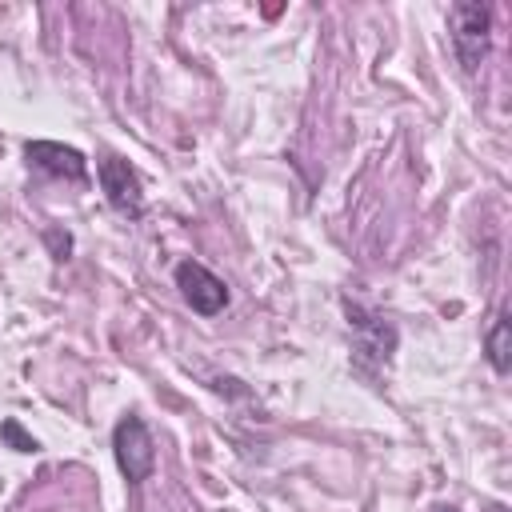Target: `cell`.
Segmentation results:
<instances>
[{"mask_svg": "<svg viewBox=\"0 0 512 512\" xmlns=\"http://www.w3.org/2000/svg\"><path fill=\"white\" fill-rule=\"evenodd\" d=\"M488 40H492V8L476 0L452 4V48L464 72L480 68V60L488 56Z\"/></svg>", "mask_w": 512, "mask_h": 512, "instance_id": "1", "label": "cell"}, {"mask_svg": "<svg viewBox=\"0 0 512 512\" xmlns=\"http://www.w3.org/2000/svg\"><path fill=\"white\" fill-rule=\"evenodd\" d=\"M112 452H116V464L124 472L128 484H140L152 476L156 468V444H152V432L140 416H120L116 428H112Z\"/></svg>", "mask_w": 512, "mask_h": 512, "instance_id": "2", "label": "cell"}, {"mask_svg": "<svg viewBox=\"0 0 512 512\" xmlns=\"http://www.w3.org/2000/svg\"><path fill=\"white\" fill-rule=\"evenodd\" d=\"M176 288H180V296L188 300V308L200 312V316H216V312H224V304H228L224 280H220L216 272H208L204 264H196V260H180V264H176Z\"/></svg>", "mask_w": 512, "mask_h": 512, "instance_id": "3", "label": "cell"}, {"mask_svg": "<svg viewBox=\"0 0 512 512\" xmlns=\"http://www.w3.org/2000/svg\"><path fill=\"white\" fill-rule=\"evenodd\" d=\"M96 176H100V188L108 196V204L124 216H140L144 212V192H140V176L128 168V160L120 156H104L96 164Z\"/></svg>", "mask_w": 512, "mask_h": 512, "instance_id": "4", "label": "cell"}, {"mask_svg": "<svg viewBox=\"0 0 512 512\" xmlns=\"http://www.w3.org/2000/svg\"><path fill=\"white\" fill-rule=\"evenodd\" d=\"M348 324L356 328V360H372V364H388L392 348H396V328L376 316L364 312L360 304H348Z\"/></svg>", "mask_w": 512, "mask_h": 512, "instance_id": "5", "label": "cell"}, {"mask_svg": "<svg viewBox=\"0 0 512 512\" xmlns=\"http://www.w3.org/2000/svg\"><path fill=\"white\" fill-rule=\"evenodd\" d=\"M24 156H28L32 168H40L48 176H64V180H84L88 176L84 152H76L68 144H56V140H28L24 144Z\"/></svg>", "mask_w": 512, "mask_h": 512, "instance_id": "6", "label": "cell"}, {"mask_svg": "<svg viewBox=\"0 0 512 512\" xmlns=\"http://www.w3.org/2000/svg\"><path fill=\"white\" fill-rule=\"evenodd\" d=\"M488 364L496 372L512 368V324H508V312H500L496 324L488 328Z\"/></svg>", "mask_w": 512, "mask_h": 512, "instance_id": "7", "label": "cell"}, {"mask_svg": "<svg viewBox=\"0 0 512 512\" xmlns=\"http://www.w3.org/2000/svg\"><path fill=\"white\" fill-rule=\"evenodd\" d=\"M0 436H4L16 452H36V448H40L36 436H28V432L20 428V420H4V424H0Z\"/></svg>", "mask_w": 512, "mask_h": 512, "instance_id": "8", "label": "cell"}, {"mask_svg": "<svg viewBox=\"0 0 512 512\" xmlns=\"http://www.w3.org/2000/svg\"><path fill=\"white\" fill-rule=\"evenodd\" d=\"M432 512H456V508H448V504H440V508H432Z\"/></svg>", "mask_w": 512, "mask_h": 512, "instance_id": "9", "label": "cell"}]
</instances>
